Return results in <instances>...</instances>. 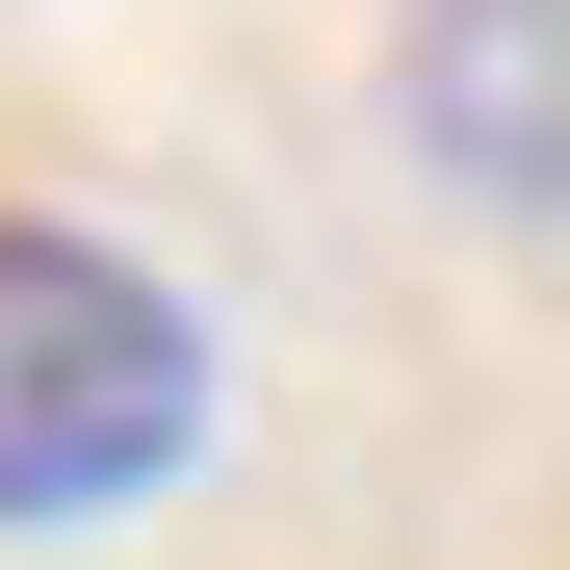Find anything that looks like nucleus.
I'll use <instances>...</instances> for the list:
<instances>
[{
    "label": "nucleus",
    "instance_id": "f257e3e1",
    "mask_svg": "<svg viewBox=\"0 0 570 570\" xmlns=\"http://www.w3.org/2000/svg\"><path fill=\"white\" fill-rule=\"evenodd\" d=\"M208 466V312L156 259H105L78 208H0V544L130 519Z\"/></svg>",
    "mask_w": 570,
    "mask_h": 570
},
{
    "label": "nucleus",
    "instance_id": "f03ea898",
    "mask_svg": "<svg viewBox=\"0 0 570 570\" xmlns=\"http://www.w3.org/2000/svg\"><path fill=\"white\" fill-rule=\"evenodd\" d=\"M390 130L466 181V208L570 234V0H415L390 27Z\"/></svg>",
    "mask_w": 570,
    "mask_h": 570
}]
</instances>
